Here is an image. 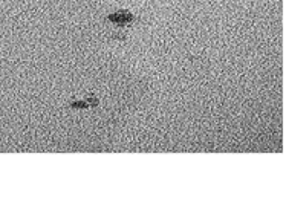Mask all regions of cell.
Instances as JSON below:
<instances>
[{
  "label": "cell",
  "mask_w": 286,
  "mask_h": 217,
  "mask_svg": "<svg viewBox=\"0 0 286 217\" xmlns=\"http://www.w3.org/2000/svg\"><path fill=\"white\" fill-rule=\"evenodd\" d=\"M112 20H115V22H118V23H126L127 20H130V15L129 14H117V15H112L110 17Z\"/></svg>",
  "instance_id": "obj_1"
}]
</instances>
